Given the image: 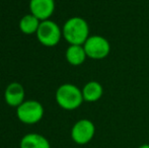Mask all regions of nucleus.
Instances as JSON below:
<instances>
[{
	"mask_svg": "<svg viewBox=\"0 0 149 148\" xmlns=\"http://www.w3.org/2000/svg\"><path fill=\"white\" fill-rule=\"evenodd\" d=\"M64 40L69 45H81L89 38V26L82 17L73 16L65 22L62 28Z\"/></svg>",
	"mask_w": 149,
	"mask_h": 148,
	"instance_id": "nucleus-1",
	"label": "nucleus"
},
{
	"mask_svg": "<svg viewBox=\"0 0 149 148\" xmlns=\"http://www.w3.org/2000/svg\"><path fill=\"white\" fill-rule=\"evenodd\" d=\"M83 48L85 50L87 58L92 60H102L110 55L111 45L110 42L102 36L93 35L89 36L83 44Z\"/></svg>",
	"mask_w": 149,
	"mask_h": 148,
	"instance_id": "nucleus-5",
	"label": "nucleus"
},
{
	"mask_svg": "<svg viewBox=\"0 0 149 148\" xmlns=\"http://www.w3.org/2000/svg\"><path fill=\"white\" fill-rule=\"evenodd\" d=\"M81 91H82L83 99L87 103H95V101H100L104 94L102 85L95 80H90L87 83H85Z\"/></svg>",
	"mask_w": 149,
	"mask_h": 148,
	"instance_id": "nucleus-9",
	"label": "nucleus"
},
{
	"mask_svg": "<svg viewBox=\"0 0 149 148\" xmlns=\"http://www.w3.org/2000/svg\"><path fill=\"white\" fill-rule=\"evenodd\" d=\"M30 10L41 22L50 19L55 11V0H31Z\"/></svg>",
	"mask_w": 149,
	"mask_h": 148,
	"instance_id": "nucleus-7",
	"label": "nucleus"
},
{
	"mask_svg": "<svg viewBox=\"0 0 149 148\" xmlns=\"http://www.w3.org/2000/svg\"><path fill=\"white\" fill-rule=\"evenodd\" d=\"M19 148H51V145L45 136L38 133H30L22 138Z\"/></svg>",
	"mask_w": 149,
	"mask_h": 148,
	"instance_id": "nucleus-10",
	"label": "nucleus"
},
{
	"mask_svg": "<svg viewBox=\"0 0 149 148\" xmlns=\"http://www.w3.org/2000/svg\"><path fill=\"white\" fill-rule=\"evenodd\" d=\"M66 60L72 66H80L84 63L87 56L83 46L81 45H69L65 53Z\"/></svg>",
	"mask_w": 149,
	"mask_h": 148,
	"instance_id": "nucleus-11",
	"label": "nucleus"
},
{
	"mask_svg": "<svg viewBox=\"0 0 149 148\" xmlns=\"http://www.w3.org/2000/svg\"><path fill=\"white\" fill-rule=\"evenodd\" d=\"M55 99L58 106L66 111L78 109L84 101L81 89L71 83H64L60 85L56 90Z\"/></svg>",
	"mask_w": 149,
	"mask_h": 148,
	"instance_id": "nucleus-2",
	"label": "nucleus"
},
{
	"mask_svg": "<svg viewBox=\"0 0 149 148\" xmlns=\"http://www.w3.org/2000/svg\"><path fill=\"white\" fill-rule=\"evenodd\" d=\"M139 148H149V144H143L141 146H139Z\"/></svg>",
	"mask_w": 149,
	"mask_h": 148,
	"instance_id": "nucleus-13",
	"label": "nucleus"
},
{
	"mask_svg": "<svg viewBox=\"0 0 149 148\" xmlns=\"http://www.w3.org/2000/svg\"><path fill=\"white\" fill-rule=\"evenodd\" d=\"M16 116L24 124H37L44 117V107L38 101H24L16 108Z\"/></svg>",
	"mask_w": 149,
	"mask_h": 148,
	"instance_id": "nucleus-4",
	"label": "nucleus"
},
{
	"mask_svg": "<svg viewBox=\"0 0 149 148\" xmlns=\"http://www.w3.org/2000/svg\"><path fill=\"white\" fill-rule=\"evenodd\" d=\"M95 126L88 119H81L73 125L71 129V138L76 144L85 145L93 139Z\"/></svg>",
	"mask_w": 149,
	"mask_h": 148,
	"instance_id": "nucleus-6",
	"label": "nucleus"
},
{
	"mask_svg": "<svg viewBox=\"0 0 149 148\" xmlns=\"http://www.w3.org/2000/svg\"><path fill=\"white\" fill-rule=\"evenodd\" d=\"M36 35L40 43L46 47H54L58 45L63 37L60 26L51 19L41 22Z\"/></svg>",
	"mask_w": 149,
	"mask_h": 148,
	"instance_id": "nucleus-3",
	"label": "nucleus"
},
{
	"mask_svg": "<svg viewBox=\"0 0 149 148\" xmlns=\"http://www.w3.org/2000/svg\"><path fill=\"white\" fill-rule=\"evenodd\" d=\"M24 88L20 83L11 82L4 91V99L9 107L17 108L24 101Z\"/></svg>",
	"mask_w": 149,
	"mask_h": 148,
	"instance_id": "nucleus-8",
	"label": "nucleus"
},
{
	"mask_svg": "<svg viewBox=\"0 0 149 148\" xmlns=\"http://www.w3.org/2000/svg\"><path fill=\"white\" fill-rule=\"evenodd\" d=\"M41 20L38 19L35 15L33 14H26L24 17H22V19L19 20V30L22 33L26 35H33L37 34V31L40 26Z\"/></svg>",
	"mask_w": 149,
	"mask_h": 148,
	"instance_id": "nucleus-12",
	"label": "nucleus"
}]
</instances>
